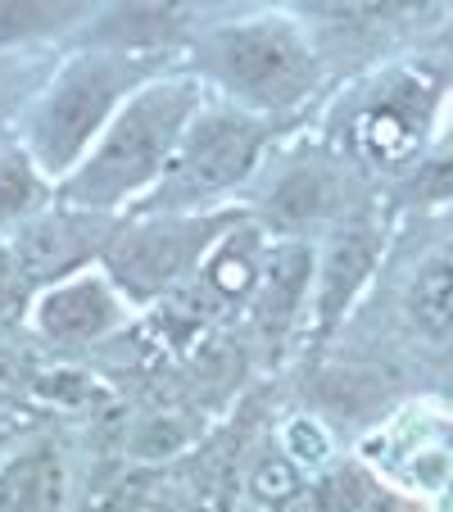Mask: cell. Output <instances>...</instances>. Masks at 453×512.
<instances>
[{
  "label": "cell",
  "mask_w": 453,
  "mask_h": 512,
  "mask_svg": "<svg viewBox=\"0 0 453 512\" xmlns=\"http://www.w3.org/2000/svg\"><path fill=\"white\" fill-rule=\"evenodd\" d=\"M195 87L191 82H155L132 96L105 127L100 145L68 173V200L91 213L114 209L118 200L136 195L173 164L177 141L191 127Z\"/></svg>",
  "instance_id": "obj_1"
},
{
  "label": "cell",
  "mask_w": 453,
  "mask_h": 512,
  "mask_svg": "<svg viewBox=\"0 0 453 512\" xmlns=\"http://www.w3.org/2000/svg\"><path fill=\"white\" fill-rule=\"evenodd\" d=\"M213 73L250 109H290L313 91L318 64L290 23L250 19L213 37Z\"/></svg>",
  "instance_id": "obj_2"
},
{
  "label": "cell",
  "mask_w": 453,
  "mask_h": 512,
  "mask_svg": "<svg viewBox=\"0 0 453 512\" xmlns=\"http://www.w3.org/2000/svg\"><path fill=\"white\" fill-rule=\"evenodd\" d=\"M132 87V64L127 59L87 55L64 68V78L46 91L32 118V155L46 173H68L82 159L87 141L100 132L123 91Z\"/></svg>",
  "instance_id": "obj_3"
},
{
  "label": "cell",
  "mask_w": 453,
  "mask_h": 512,
  "mask_svg": "<svg viewBox=\"0 0 453 512\" xmlns=\"http://www.w3.org/2000/svg\"><path fill=\"white\" fill-rule=\"evenodd\" d=\"M263 132L254 118L241 114H218L200 118L195 127H186L182 150L173 155V177L164 182L159 204H186L200 195L227 191L232 182H241L259 159Z\"/></svg>",
  "instance_id": "obj_4"
},
{
  "label": "cell",
  "mask_w": 453,
  "mask_h": 512,
  "mask_svg": "<svg viewBox=\"0 0 453 512\" xmlns=\"http://www.w3.org/2000/svg\"><path fill=\"white\" fill-rule=\"evenodd\" d=\"M213 232H218L213 223H182V218H173V223H145L118 236L105 250V263L123 290L150 295V290L182 277L204 254V245L213 241Z\"/></svg>",
  "instance_id": "obj_5"
},
{
  "label": "cell",
  "mask_w": 453,
  "mask_h": 512,
  "mask_svg": "<svg viewBox=\"0 0 453 512\" xmlns=\"http://www.w3.org/2000/svg\"><path fill=\"white\" fill-rule=\"evenodd\" d=\"M100 218L91 213H73V218H41V223L23 227V236L14 241L10 259L14 272L23 281H55L68 268H78L82 259H91L100 245Z\"/></svg>",
  "instance_id": "obj_6"
},
{
  "label": "cell",
  "mask_w": 453,
  "mask_h": 512,
  "mask_svg": "<svg viewBox=\"0 0 453 512\" xmlns=\"http://www.w3.org/2000/svg\"><path fill=\"white\" fill-rule=\"evenodd\" d=\"M32 322L41 327V336L64 340V345H82V340H96L100 331L114 327L118 300L100 277H73L41 295Z\"/></svg>",
  "instance_id": "obj_7"
},
{
  "label": "cell",
  "mask_w": 453,
  "mask_h": 512,
  "mask_svg": "<svg viewBox=\"0 0 453 512\" xmlns=\"http://www.w3.org/2000/svg\"><path fill=\"white\" fill-rule=\"evenodd\" d=\"M309 250L304 245H281V250L263 254L259 277H254V313L268 327H286L295 318L299 300H304V286H309Z\"/></svg>",
  "instance_id": "obj_8"
},
{
  "label": "cell",
  "mask_w": 453,
  "mask_h": 512,
  "mask_svg": "<svg viewBox=\"0 0 453 512\" xmlns=\"http://www.w3.org/2000/svg\"><path fill=\"white\" fill-rule=\"evenodd\" d=\"M372 259H376V236L372 232H340L331 236L327 245V268H322V327H331V322L340 318V313L349 309V300H354V290L363 286V277L372 272Z\"/></svg>",
  "instance_id": "obj_9"
},
{
  "label": "cell",
  "mask_w": 453,
  "mask_h": 512,
  "mask_svg": "<svg viewBox=\"0 0 453 512\" xmlns=\"http://www.w3.org/2000/svg\"><path fill=\"white\" fill-rule=\"evenodd\" d=\"M358 141L367 145V155H372L376 164H399V159H408L417 150V141H422V118H417V109L399 105V100H386V105L367 109V114L358 118Z\"/></svg>",
  "instance_id": "obj_10"
},
{
  "label": "cell",
  "mask_w": 453,
  "mask_h": 512,
  "mask_svg": "<svg viewBox=\"0 0 453 512\" xmlns=\"http://www.w3.org/2000/svg\"><path fill=\"white\" fill-rule=\"evenodd\" d=\"M59 508V467L50 454L19 458L0 476V512H55Z\"/></svg>",
  "instance_id": "obj_11"
},
{
  "label": "cell",
  "mask_w": 453,
  "mask_h": 512,
  "mask_svg": "<svg viewBox=\"0 0 453 512\" xmlns=\"http://www.w3.org/2000/svg\"><path fill=\"white\" fill-rule=\"evenodd\" d=\"M408 313L435 340H453V259H440L413 281Z\"/></svg>",
  "instance_id": "obj_12"
},
{
  "label": "cell",
  "mask_w": 453,
  "mask_h": 512,
  "mask_svg": "<svg viewBox=\"0 0 453 512\" xmlns=\"http://www.w3.org/2000/svg\"><path fill=\"white\" fill-rule=\"evenodd\" d=\"M41 200V177H37V164H32L23 150H10L0 155V227L23 218L32 204Z\"/></svg>",
  "instance_id": "obj_13"
},
{
  "label": "cell",
  "mask_w": 453,
  "mask_h": 512,
  "mask_svg": "<svg viewBox=\"0 0 453 512\" xmlns=\"http://www.w3.org/2000/svg\"><path fill=\"white\" fill-rule=\"evenodd\" d=\"M322 508L327 512H408L404 503L390 499L386 490H376L372 476H363V472H340L336 481H327Z\"/></svg>",
  "instance_id": "obj_14"
},
{
  "label": "cell",
  "mask_w": 453,
  "mask_h": 512,
  "mask_svg": "<svg viewBox=\"0 0 453 512\" xmlns=\"http://www.w3.org/2000/svg\"><path fill=\"white\" fill-rule=\"evenodd\" d=\"M259 277V263H254V250H250V236L236 232L227 245H218L213 254V286H222L227 295H245Z\"/></svg>",
  "instance_id": "obj_15"
},
{
  "label": "cell",
  "mask_w": 453,
  "mask_h": 512,
  "mask_svg": "<svg viewBox=\"0 0 453 512\" xmlns=\"http://www.w3.org/2000/svg\"><path fill=\"white\" fill-rule=\"evenodd\" d=\"M299 490H304V481H299V467L290 458H263L250 476V494L268 508H286L290 499H299Z\"/></svg>",
  "instance_id": "obj_16"
},
{
  "label": "cell",
  "mask_w": 453,
  "mask_h": 512,
  "mask_svg": "<svg viewBox=\"0 0 453 512\" xmlns=\"http://www.w3.org/2000/svg\"><path fill=\"white\" fill-rule=\"evenodd\" d=\"M73 5H0V46L14 37H28V32L55 28L68 19Z\"/></svg>",
  "instance_id": "obj_17"
},
{
  "label": "cell",
  "mask_w": 453,
  "mask_h": 512,
  "mask_svg": "<svg viewBox=\"0 0 453 512\" xmlns=\"http://www.w3.org/2000/svg\"><path fill=\"white\" fill-rule=\"evenodd\" d=\"M417 191H422L426 200H449V195H453V155L426 168V173L417 177Z\"/></svg>",
  "instance_id": "obj_18"
},
{
  "label": "cell",
  "mask_w": 453,
  "mask_h": 512,
  "mask_svg": "<svg viewBox=\"0 0 453 512\" xmlns=\"http://www.w3.org/2000/svg\"><path fill=\"white\" fill-rule=\"evenodd\" d=\"M286 440H299V445H295L299 458H322V440H318V431H313L309 422H295L286 431Z\"/></svg>",
  "instance_id": "obj_19"
},
{
  "label": "cell",
  "mask_w": 453,
  "mask_h": 512,
  "mask_svg": "<svg viewBox=\"0 0 453 512\" xmlns=\"http://www.w3.org/2000/svg\"><path fill=\"white\" fill-rule=\"evenodd\" d=\"M5 295H10V277H5V263H0V304H5Z\"/></svg>",
  "instance_id": "obj_20"
}]
</instances>
